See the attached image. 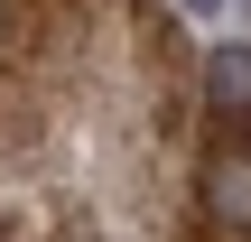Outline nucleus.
<instances>
[{"label":"nucleus","instance_id":"1","mask_svg":"<svg viewBox=\"0 0 251 242\" xmlns=\"http://www.w3.org/2000/svg\"><path fill=\"white\" fill-rule=\"evenodd\" d=\"M205 224H233V242H251V131H233L214 159H205Z\"/></svg>","mask_w":251,"mask_h":242},{"label":"nucleus","instance_id":"4","mask_svg":"<svg viewBox=\"0 0 251 242\" xmlns=\"http://www.w3.org/2000/svg\"><path fill=\"white\" fill-rule=\"evenodd\" d=\"M177 9H196V19H214V9H224V0H177Z\"/></svg>","mask_w":251,"mask_h":242},{"label":"nucleus","instance_id":"2","mask_svg":"<svg viewBox=\"0 0 251 242\" xmlns=\"http://www.w3.org/2000/svg\"><path fill=\"white\" fill-rule=\"evenodd\" d=\"M205 103H214L233 131H251V47H214V56H205Z\"/></svg>","mask_w":251,"mask_h":242},{"label":"nucleus","instance_id":"3","mask_svg":"<svg viewBox=\"0 0 251 242\" xmlns=\"http://www.w3.org/2000/svg\"><path fill=\"white\" fill-rule=\"evenodd\" d=\"M177 242H214V224H205V215H196V224H186V233H177Z\"/></svg>","mask_w":251,"mask_h":242}]
</instances>
